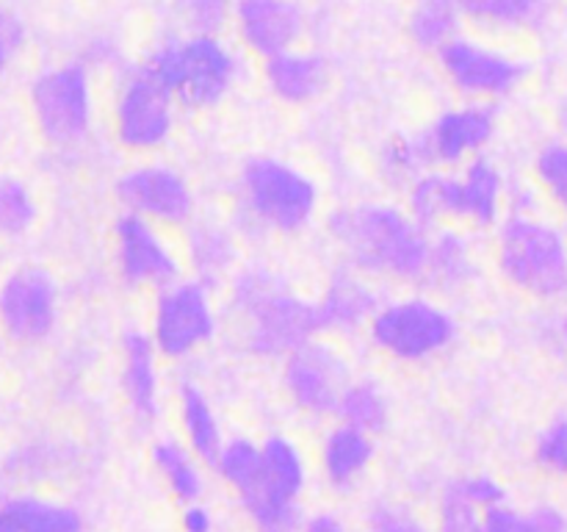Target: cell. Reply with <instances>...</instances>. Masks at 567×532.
<instances>
[{
  "label": "cell",
  "instance_id": "cell-43",
  "mask_svg": "<svg viewBox=\"0 0 567 532\" xmlns=\"http://www.w3.org/2000/svg\"><path fill=\"white\" fill-rule=\"evenodd\" d=\"M181 524L183 532H210L214 530V515H210V510L205 504L188 502L181 515Z\"/></svg>",
  "mask_w": 567,
  "mask_h": 532
},
{
  "label": "cell",
  "instance_id": "cell-27",
  "mask_svg": "<svg viewBox=\"0 0 567 532\" xmlns=\"http://www.w3.org/2000/svg\"><path fill=\"white\" fill-rule=\"evenodd\" d=\"M177 410H181V427L186 436V447L197 454L205 463H214L219 454L221 443V427L216 419V410L210 399L205 397L203 388L197 382H183L177 391Z\"/></svg>",
  "mask_w": 567,
  "mask_h": 532
},
{
  "label": "cell",
  "instance_id": "cell-7",
  "mask_svg": "<svg viewBox=\"0 0 567 532\" xmlns=\"http://www.w3.org/2000/svg\"><path fill=\"white\" fill-rule=\"evenodd\" d=\"M365 327L374 347L402 364H424L452 347L457 336L452 314L426 297H402L380 305Z\"/></svg>",
  "mask_w": 567,
  "mask_h": 532
},
{
  "label": "cell",
  "instance_id": "cell-17",
  "mask_svg": "<svg viewBox=\"0 0 567 532\" xmlns=\"http://www.w3.org/2000/svg\"><path fill=\"white\" fill-rule=\"evenodd\" d=\"M496 133V109L485 100L449 109L424 133L432 166H460L476 158Z\"/></svg>",
  "mask_w": 567,
  "mask_h": 532
},
{
  "label": "cell",
  "instance_id": "cell-35",
  "mask_svg": "<svg viewBox=\"0 0 567 532\" xmlns=\"http://www.w3.org/2000/svg\"><path fill=\"white\" fill-rule=\"evenodd\" d=\"M37 222V200L17 177H0V236H22Z\"/></svg>",
  "mask_w": 567,
  "mask_h": 532
},
{
  "label": "cell",
  "instance_id": "cell-16",
  "mask_svg": "<svg viewBox=\"0 0 567 532\" xmlns=\"http://www.w3.org/2000/svg\"><path fill=\"white\" fill-rule=\"evenodd\" d=\"M230 22L244 50L264 61L297 48L305 33L299 0H236Z\"/></svg>",
  "mask_w": 567,
  "mask_h": 532
},
{
  "label": "cell",
  "instance_id": "cell-33",
  "mask_svg": "<svg viewBox=\"0 0 567 532\" xmlns=\"http://www.w3.org/2000/svg\"><path fill=\"white\" fill-rule=\"evenodd\" d=\"M382 175H385L388 183L393 186H404L415 181L419 175H424L426 170H435L430 158V147H426L424 133H404V136H396L388 142V147L382 150Z\"/></svg>",
  "mask_w": 567,
  "mask_h": 532
},
{
  "label": "cell",
  "instance_id": "cell-21",
  "mask_svg": "<svg viewBox=\"0 0 567 532\" xmlns=\"http://www.w3.org/2000/svg\"><path fill=\"white\" fill-rule=\"evenodd\" d=\"M266 86L288 105H305L327 89V61L308 50H286L264 64Z\"/></svg>",
  "mask_w": 567,
  "mask_h": 532
},
{
  "label": "cell",
  "instance_id": "cell-19",
  "mask_svg": "<svg viewBox=\"0 0 567 532\" xmlns=\"http://www.w3.org/2000/svg\"><path fill=\"white\" fill-rule=\"evenodd\" d=\"M316 308H319L321 330L352 332L369 325L371 316L380 308V299L363 272L347 266V269L332 272L324 294L316 299Z\"/></svg>",
  "mask_w": 567,
  "mask_h": 532
},
{
  "label": "cell",
  "instance_id": "cell-23",
  "mask_svg": "<svg viewBox=\"0 0 567 532\" xmlns=\"http://www.w3.org/2000/svg\"><path fill=\"white\" fill-rule=\"evenodd\" d=\"M238 244L227 227L216 222H188L186 236V264L197 280L219 283L221 277L236 269Z\"/></svg>",
  "mask_w": 567,
  "mask_h": 532
},
{
  "label": "cell",
  "instance_id": "cell-39",
  "mask_svg": "<svg viewBox=\"0 0 567 532\" xmlns=\"http://www.w3.org/2000/svg\"><path fill=\"white\" fill-rule=\"evenodd\" d=\"M476 532H532V521L529 513H518L507 502H502L482 513Z\"/></svg>",
  "mask_w": 567,
  "mask_h": 532
},
{
  "label": "cell",
  "instance_id": "cell-36",
  "mask_svg": "<svg viewBox=\"0 0 567 532\" xmlns=\"http://www.w3.org/2000/svg\"><path fill=\"white\" fill-rule=\"evenodd\" d=\"M236 0H177V14L188 33H216L233 20Z\"/></svg>",
  "mask_w": 567,
  "mask_h": 532
},
{
  "label": "cell",
  "instance_id": "cell-10",
  "mask_svg": "<svg viewBox=\"0 0 567 532\" xmlns=\"http://www.w3.org/2000/svg\"><path fill=\"white\" fill-rule=\"evenodd\" d=\"M175 98L169 89L147 70L136 72L122 81L114 98V136L131 153H153L169 142L175 131Z\"/></svg>",
  "mask_w": 567,
  "mask_h": 532
},
{
  "label": "cell",
  "instance_id": "cell-3",
  "mask_svg": "<svg viewBox=\"0 0 567 532\" xmlns=\"http://www.w3.org/2000/svg\"><path fill=\"white\" fill-rule=\"evenodd\" d=\"M144 66L169 89L177 105L192 111L219 105L238 78L236 53L216 33L172 39L161 44Z\"/></svg>",
  "mask_w": 567,
  "mask_h": 532
},
{
  "label": "cell",
  "instance_id": "cell-42",
  "mask_svg": "<svg viewBox=\"0 0 567 532\" xmlns=\"http://www.w3.org/2000/svg\"><path fill=\"white\" fill-rule=\"evenodd\" d=\"M532 532H567V519L563 510L551 508V504H543L529 513Z\"/></svg>",
  "mask_w": 567,
  "mask_h": 532
},
{
  "label": "cell",
  "instance_id": "cell-15",
  "mask_svg": "<svg viewBox=\"0 0 567 532\" xmlns=\"http://www.w3.org/2000/svg\"><path fill=\"white\" fill-rule=\"evenodd\" d=\"M347 382V360L338 355L336 347L319 341V338L293 349L291 355H286V364H282V386H286L293 405L305 413H336L338 399H341Z\"/></svg>",
  "mask_w": 567,
  "mask_h": 532
},
{
  "label": "cell",
  "instance_id": "cell-12",
  "mask_svg": "<svg viewBox=\"0 0 567 532\" xmlns=\"http://www.w3.org/2000/svg\"><path fill=\"white\" fill-rule=\"evenodd\" d=\"M116 197L127 214H136L164 231L186 227L194 219V192L186 177L164 164H138L122 172Z\"/></svg>",
  "mask_w": 567,
  "mask_h": 532
},
{
  "label": "cell",
  "instance_id": "cell-38",
  "mask_svg": "<svg viewBox=\"0 0 567 532\" xmlns=\"http://www.w3.org/2000/svg\"><path fill=\"white\" fill-rule=\"evenodd\" d=\"M535 458L540 463V469H546L548 474H567V416L554 419L546 430L540 432L535 447Z\"/></svg>",
  "mask_w": 567,
  "mask_h": 532
},
{
  "label": "cell",
  "instance_id": "cell-34",
  "mask_svg": "<svg viewBox=\"0 0 567 532\" xmlns=\"http://www.w3.org/2000/svg\"><path fill=\"white\" fill-rule=\"evenodd\" d=\"M214 466L219 469L221 480L241 497L249 485L255 482L260 469V443L249 441V438H236V441L221 443L219 454H216Z\"/></svg>",
  "mask_w": 567,
  "mask_h": 532
},
{
  "label": "cell",
  "instance_id": "cell-9",
  "mask_svg": "<svg viewBox=\"0 0 567 532\" xmlns=\"http://www.w3.org/2000/svg\"><path fill=\"white\" fill-rule=\"evenodd\" d=\"M216 325L219 319L208 283L197 277H177L158 291L150 338L161 358L183 360L214 341Z\"/></svg>",
  "mask_w": 567,
  "mask_h": 532
},
{
  "label": "cell",
  "instance_id": "cell-6",
  "mask_svg": "<svg viewBox=\"0 0 567 532\" xmlns=\"http://www.w3.org/2000/svg\"><path fill=\"white\" fill-rule=\"evenodd\" d=\"M308 482V466L297 443L271 436L260 443V469L252 485L241 493L258 532H299V497Z\"/></svg>",
  "mask_w": 567,
  "mask_h": 532
},
{
  "label": "cell",
  "instance_id": "cell-22",
  "mask_svg": "<svg viewBox=\"0 0 567 532\" xmlns=\"http://www.w3.org/2000/svg\"><path fill=\"white\" fill-rule=\"evenodd\" d=\"M502 502H507V493L493 477L454 480L441 497V532H476L482 513Z\"/></svg>",
  "mask_w": 567,
  "mask_h": 532
},
{
  "label": "cell",
  "instance_id": "cell-32",
  "mask_svg": "<svg viewBox=\"0 0 567 532\" xmlns=\"http://www.w3.org/2000/svg\"><path fill=\"white\" fill-rule=\"evenodd\" d=\"M408 214L424 231L449 225V172L426 170L408 186Z\"/></svg>",
  "mask_w": 567,
  "mask_h": 532
},
{
  "label": "cell",
  "instance_id": "cell-37",
  "mask_svg": "<svg viewBox=\"0 0 567 532\" xmlns=\"http://www.w3.org/2000/svg\"><path fill=\"white\" fill-rule=\"evenodd\" d=\"M537 181L551 203L567 214V144H548L537 155Z\"/></svg>",
  "mask_w": 567,
  "mask_h": 532
},
{
  "label": "cell",
  "instance_id": "cell-28",
  "mask_svg": "<svg viewBox=\"0 0 567 532\" xmlns=\"http://www.w3.org/2000/svg\"><path fill=\"white\" fill-rule=\"evenodd\" d=\"M153 463L158 469L161 480L166 482L169 493L181 499L183 504L197 502L203 497V471H199V458L181 441H158L153 447Z\"/></svg>",
  "mask_w": 567,
  "mask_h": 532
},
{
  "label": "cell",
  "instance_id": "cell-20",
  "mask_svg": "<svg viewBox=\"0 0 567 532\" xmlns=\"http://www.w3.org/2000/svg\"><path fill=\"white\" fill-rule=\"evenodd\" d=\"M158 349L144 330H127L122 338V391L127 405L142 421L158 416Z\"/></svg>",
  "mask_w": 567,
  "mask_h": 532
},
{
  "label": "cell",
  "instance_id": "cell-13",
  "mask_svg": "<svg viewBox=\"0 0 567 532\" xmlns=\"http://www.w3.org/2000/svg\"><path fill=\"white\" fill-rule=\"evenodd\" d=\"M59 321V286L42 266H17L0 283V327L20 344H37Z\"/></svg>",
  "mask_w": 567,
  "mask_h": 532
},
{
  "label": "cell",
  "instance_id": "cell-4",
  "mask_svg": "<svg viewBox=\"0 0 567 532\" xmlns=\"http://www.w3.org/2000/svg\"><path fill=\"white\" fill-rule=\"evenodd\" d=\"M238 197L244 216L258 231L282 236L305 231L319 211V188L313 177L271 155H258L244 164Z\"/></svg>",
  "mask_w": 567,
  "mask_h": 532
},
{
  "label": "cell",
  "instance_id": "cell-2",
  "mask_svg": "<svg viewBox=\"0 0 567 532\" xmlns=\"http://www.w3.org/2000/svg\"><path fill=\"white\" fill-rule=\"evenodd\" d=\"M230 303L247 325V347L260 358H286L321 332L319 308L286 286L277 272L252 266L233 277Z\"/></svg>",
  "mask_w": 567,
  "mask_h": 532
},
{
  "label": "cell",
  "instance_id": "cell-14",
  "mask_svg": "<svg viewBox=\"0 0 567 532\" xmlns=\"http://www.w3.org/2000/svg\"><path fill=\"white\" fill-rule=\"evenodd\" d=\"M437 59H441L443 75L460 94L471 100H485V103L513 92L526 75L524 61L468 37H454L437 53Z\"/></svg>",
  "mask_w": 567,
  "mask_h": 532
},
{
  "label": "cell",
  "instance_id": "cell-11",
  "mask_svg": "<svg viewBox=\"0 0 567 532\" xmlns=\"http://www.w3.org/2000/svg\"><path fill=\"white\" fill-rule=\"evenodd\" d=\"M116 269L125 286L161 291L181 277L183 258L166 238L164 227L122 211L114 222Z\"/></svg>",
  "mask_w": 567,
  "mask_h": 532
},
{
  "label": "cell",
  "instance_id": "cell-1",
  "mask_svg": "<svg viewBox=\"0 0 567 532\" xmlns=\"http://www.w3.org/2000/svg\"><path fill=\"white\" fill-rule=\"evenodd\" d=\"M330 233L341 244L352 269L404 283L424 280L430 231H424L408 211L374 203L354 205L332 214Z\"/></svg>",
  "mask_w": 567,
  "mask_h": 532
},
{
  "label": "cell",
  "instance_id": "cell-30",
  "mask_svg": "<svg viewBox=\"0 0 567 532\" xmlns=\"http://www.w3.org/2000/svg\"><path fill=\"white\" fill-rule=\"evenodd\" d=\"M336 413L341 416L343 424L374 436L388 424V397L377 382L349 380L343 386L341 399H338Z\"/></svg>",
  "mask_w": 567,
  "mask_h": 532
},
{
  "label": "cell",
  "instance_id": "cell-5",
  "mask_svg": "<svg viewBox=\"0 0 567 532\" xmlns=\"http://www.w3.org/2000/svg\"><path fill=\"white\" fill-rule=\"evenodd\" d=\"M496 260L520 291L554 299L567 291V242L563 233L529 211H515L498 227Z\"/></svg>",
  "mask_w": 567,
  "mask_h": 532
},
{
  "label": "cell",
  "instance_id": "cell-8",
  "mask_svg": "<svg viewBox=\"0 0 567 532\" xmlns=\"http://www.w3.org/2000/svg\"><path fill=\"white\" fill-rule=\"evenodd\" d=\"M31 109L48 142L70 147L86 139L94 120L92 72L81 61L50 66L33 81Z\"/></svg>",
  "mask_w": 567,
  "mask_h": 532
},
{
  "label": "cell",
  "instance_id": "cell-41",
  "mask_svg": "<svg viewBox=\"0 0 567 532\" xmlns=\"http://www.w3.org/2000/svg\"><path fill=\"white\" fill-rule=\"evenodd\" d=\"M22 42H25V28H22L20 17L0 6V72L9 70V64L20 53Z\"/></svg>",
  "mask_w": 567,
  "mask_h": 532
},
{
  "label": "cell",
  "instance_id": "cell-29",
  "mask_svg": "<svg viewBox=\"0 0 567 532\" xmlns=\"http://www.w3.org/2000/svg\"><path fill=\"white\" fill-rule=\"evenodd\" d=\"M463 14L457 9V0H415L410 11V39L421 50L441 53L454 37H460Z\"/></svg>",
  "mask_w": 567,
  "mask_h": 532
},
{
  "label": "cell",
  "instance_id": "cell-44",
  "mask_svg": "<svg viewBox=\"0 0 567 532\" xmlns=\"http://www.w3.org/2000/svg\"><path fill=\"white\" fill-rule=\"evenodd\" d=\"M302 532H347L343 521L332 513H316L302 524Z\"/></svg>",
  "mask_w": 567,
  "mask_h": 532
},
{
  "label": "cell",
  "instance_id": "cell-45",
  "mask_svg": "<svg viewBox=\"0 0 567 532\" xmlns=\"http://www.w3.org/2000/svg\"><path fill=\"white\" fill-rule=\"evenodd\" d=\"M563 338H565V344H567V316L563 319Z\"/></svg>",
  "mask_w": 567,
  "mask_h": 532
},
{
  "label": "cell",
  "instance_id": "cell-25",
  "mask_svg": "<svg viewBox=\"0 0 567 532\" xmlns=\"http://www.w3.org/2000/svg\"><path fill=\"white\" fill-rule=\"evenodd\" d=\"M83 521L72 504L42 497L0 502V532H81Z\"/></svg>",
  "mask_w": 567,
  "mask_h": 532
},
{
  "label": "cell",
  "instance_id": "cell-24",
  "mask_svg": "<svg viewBox=\"0 0 567 532\" xmlns=\"http://www.w3.org/2000/svg\"><path fill=\"white\" fill-rule=\"evenodd\" d=\"M474 249L468 238L454 227H435L430 233V249H426V269L424 280L430 286H437L441 291L465 286L474 277Z\"/></svg>",
  "mask_w": 567,
  "mask_h": 532
},
{
  "label": "cell",
  "instance_id": "cell-40",
  "mask_svg": "<svg viewBox=\"0 0 567 532\" xmlns=\"http://www.w3.org/2000/svg\"><path fill=\"white\" fill-rule=\"evenodd\" d=\"M371 532H430L415 515L393 504H377L369 515Z\"/></svg>",
  "mask_w": 567,
  "mask_h": 532
},
{
  "label": "cell",
  "instance_id": "cell-26",
  "mask_svg": "<svg viewBox=\"0 0 567 532\" xmlns=\"http://www.w3.org/2000/svg\"><path fill=\"white\" fill-rule=\"evenodd\" d=\"M371 458H374V441L369 432L343 424V421L336 430L327 432L321 443V469L327 480L338 488L352 485L369 469Z\"/></svg>",
  "mask_w": 567,
  "mask_h": 532
},
{
  "label": "cell",
  "instance_id": "cell-18",
  "mask_svg": "<svg viewBox=\"0 0 567 532\" xmlns=\"http://www.w3.org/2000/svg\"><path fill=\"white\" fill-rule=\"evenodd\" d=\"M504 208V177L485 155L465 161L460 175H449V222L493 227Z\"/></svg>",
  "mask_w": 567,
  "mask_h": 532
},
{
  "label": "cell",
  "instance_id": "cell-31",
  "mask_svg": "<svg viewBox=\"0 0 567 532\" xmlns=\"http://www.w3.org/2000/svg\"><path fill=\"white\" fill-rule=\"evenodd\" d=\"M457 9L463 20L480 28L513 31L540 20L543 0H457Z\"/></svg>",
  "mask_w": 567,
  "mask_h": 532
}]
</instances>
